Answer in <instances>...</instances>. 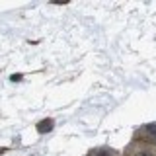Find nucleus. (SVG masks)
<instances>
[{
  "label": "nucleus",
  "mask_w": 156,
  "mask_h": 156,
  "mask_svg": "<svg viewBox=\"0 0 156 156\" xmlns=\"http://www.w3.org/2000/svg\"><path fill=\"white\" fill-rule=\"evenodd\" d=\"M53 127H55V121L53 119H43V121H39V125H37V133L45 135L49 131H53Z\"/></svg>",
  "instance_id": "nucleus-3"
},
{
  "label": "nucleus",
  "mask_w": 156,
  "mask_h": 156,
  "mask_svg": "<svg viewBox=\"0 0 156 156\" xmlns=\"http://www.w3.org/2000/svg\"><path fill=\"white\" fill-rule=\"evenodd\" d=\"M136 135L140 136L139 140H144V143H150L156 146V123H146L143 125V129L136 131Z\"/></svg>",
  "instance_id": "nucleus-2"
},
{
  "label": "nucleus",
  "mask_w": 156,
  "mask_h": 156,
  "mask_svg": "<svg viewBox=\"0 0 156 156\" xmlns=\"http://www.w3.org/2000/svg\"><path fill=\"white\" fill-rule=\"evenodd\" d=\"M125 156H156V146L144 140L133 139L125 148Z\"/></svg>",
  "instance_id": "nucleus-1"
}]
</instances>
